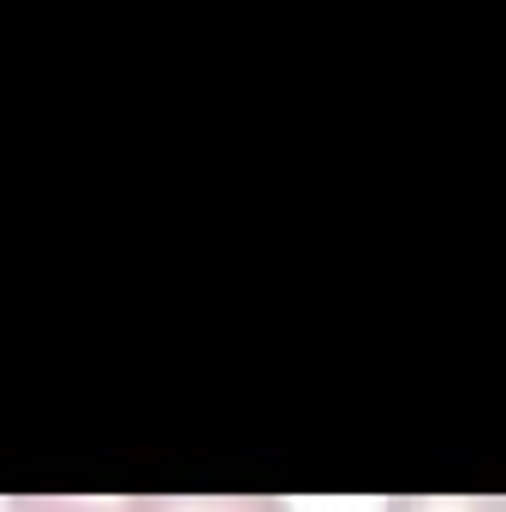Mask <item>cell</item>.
I'll return each mask as SVG.
<instances>
[{"label":"cell","mask_w":506,"mask_h":512,"mask_svg":"<svg viewBox=\"0 0 506 512\" xmlns=\"http://www.w3.org/2000/svg\"><path fill=\"white\" fill-rule=\"evenodd\" d=\"M120 512H286L274 495H137Z\"/></svg>","instance_id":"1"},{"label":"cell","mask_w":506,"mask_h":512,"mask_svg":"<svg viewBox=\"0 0 506 512\" xmlns=\"http://www.w3.org/2000/svg\"><path fill=\"white\" fill-rule=\"evenodd\" d=\"M12 512H120V507H90V501H48V507H36V501H12Z\"/></svg>","instance_id":"3"},{"label":"cell","mask_w":506,"mask_h":512,"mask_svg":"<svg viewBox=\"0 0 506 512\" xmlns=\"http://www.w3.org/2000/svg\"><path fill=\"white\" fill-rule=\"evenodd\" d=\"M381 512H506V495H393Z\"/></svg>","instance_id":"2"}]
</instances>
